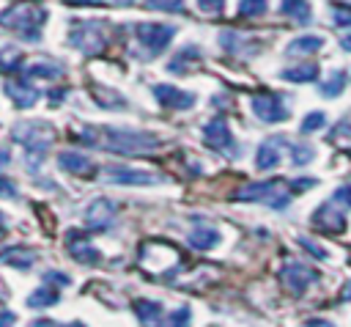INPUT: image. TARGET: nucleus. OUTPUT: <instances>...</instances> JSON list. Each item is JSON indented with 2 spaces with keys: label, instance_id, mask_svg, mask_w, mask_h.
Segmentation results:
<instances>
[{
  "label": "nucleus",
  "instance_id": "obj_2",
  "mask_svg": "<svg viewBox=\"0 0 351 327\" xmlns=\"http://www.w3.org/2000/svg\"><path fill=\"white\" fill-rule=\"evenodd\" d=\"M101 146L107 151H112V154L132 157V154H151V151H156L162 146V140L154 132L129 129V126H110V129H104Z\"/></svg>",
  "mask_w": 351,
  "mask_h": 327
},
{
  "label": "nucleus",
  "instance_id": "obj_43",
  "mask_svg": "<svg viewBox=\"0 0 351 327\" xmlns=\"http://www.w3.org/2000/svg\"><path fill=\"white\" fill-rule=\"evenodd\" d=\"M304 327H335L332 322H326V319H310Z\"/></svg>",
  "mask_w": 351,
  "mask_h": 327
},
{
  "label": "nucleus",
  "instance_id": "obj_10",
  "mask_svg": "<svg viewBox=\"0 0 351 327\" xmlns=\"http://www.w3.org/2000/svg\"><path fill=\"white\" fill-rule=\"evenodd\" d=\"M115 203L110 198H96L85 209V228L88 231H107L115 223Z\"/></svg>",
  "mask_w": 351,
  "mask_h": 327
},
{
  "label": "nucleus",
  "instance_id": "obj_34",
  "mask_svg": "<svg viewBox=\"0 0 351 327\" xmlns=\"http://www.w3.org/2000/svg\"><path fill=\"white\" fill-rule=\"evenodd\" d=\"M324 124H326V115L324 113H307V118L299 124V132L302 135H310L315 129H324Z\"/></svg>",
  "mask_w": 351,
  "mask_h": 327
},
{
  "label": "nucleus",
  "instance_id": "obj_26",
  "mask_svg": "<svg viewBox=\"0 0 351 327\" xmlns=\"http://www.w3.org/2000/svg\"><path fill=\"white\" fill-rule=\"evenodd\" d=\"M324 47V36H299V38H293L288 47H285V52L288 55H313V52H318Z\"/></svg>",
  "mask_w": 351,
  "mask_h": 327
},
{
  "label": "nucleus",
  "instance_id": "obj_41",
  "mask_svg": "<svg viewBox=\"0 0 351 327\" xmlns=\"http://www.w3.org/2000/svg\"><path fill=\"white\" fill-rule=\"evenodd\" d=\"M310 187H315V179H296V181H291V192H304Z\"/></svg>",
  "mask_w": 351,
  "mask_h": 327
},
{
  "label": "nucleus",
  "instance_id": "obj_30",
  "mask_svg": "<svg viewBox=\"0 0 351 327\" xmlns=\"http://www.w3.org/2000/svg\"><path fill=\"white\" fill-rule=\"evenodd\" d=\"M346 82H348V74H346L343 69H337V71H332V77H329L326 82H321V93H324L326 99H332V96L343 93Z\"/></svg>",
  "mask_w": 351,
  "mask_h": 327
},
{
  "label": "nucleus",
  "instance_id": "obj_7",
  "mask_svg": "<svg viewBox=\"0 0 351 327\" xmlns=\"http://www.w3.org/2000/svg\"><path fill=\"white\" fill-rule=\"evenodd\" d=\"M203 143L219 154H228V157H236L239 154V143L225 121V115H214L206 126H203Z\"/></svg>",
  "mask_w": 351,
  "mask_h": 327
},
{
  "label": "nucleus",
  "instance_id": "obj_27",
  "mask_svg": "<svg viewBox=\"0 0 351 327\" xmlns=\"http://www.w3.org/2000/svg\"><path fill=\"white\" fill-rule=\"evenodd\" d=\"M27 308H52V305H58L60 302V294H58V289H52V286H41V289H36L33 294H27Z\"/></svg>",
  "mask_w": 351,
  "mask_h": 327
},
{
  "label": "nucleus",
  "instance_id": "obj_29",
  "mask_svg": "<svg viewBox=\"0 0 351 327\" xmlns=\"http://www.w3.org/2000/svg\"><path fill=\"white\" fill-rule=\"evenodd\" d=\"M189 322H192L189 305H181V308H176V311L165 313V316H162V322H159L156 327H189Z\"/></svg>",
  "mask_w": 351,
  "mask_h": 327
},
{
  "label": "nucleus",
  "instance_id": "obj_36",
  "mask_svg": "<svg viewBox=\"0 0 351 327\" xmlns=\"http://www.w3.org/2000/svg\"><path fill=\"white\" fill-rule=\"evenodd\" d=\"M44 283H55V286H69V283H71V278H69L66 272H60V269H47V272H44Z\"/></svg>",
  "mask_w": 351,
  "mask_h": 327
},
{
  "label": "nucleus",
  "instance_id": "obj_39",
  "mask_svg": "<svg viewBox=\"0 0 351 327\" xmlns=\"http://www.w3.org/2000/svg\"><path fill=\"white\" fill-rule=\"evenodd\" d=\"M299 245H304L307 247V253H313V256H318V258H326V250H321L315 242H310L307 236H299Z\"/></svg>",
  "mask_w": 351,
  "mask_h": 327
},
{
  "label": "nucleus",
  "instance_id": "obj_47",
  "mask_svg": "<svg viewBox=\"0 0 351 327\" xmlns=\"http://www.w3.org/2000/svg\"><path fill=\"white\" fill-rule=\"evenodd\" d=\"M340 47H343L346 52H351V36H343V38H340Z\"/></svg>",
  "mask_w": 351,
  "mask_h": 327
},
{
  "label": "nucleus",
  "instance_id": "obj_15",
  "mask_svg": "<svg viewBox=\"0 0 351 327\" xmlns=\"http://www.w3.org/2000/svg\"><path fill=\"white\" fill-rule=\"evenodd\" d=\"M282 146H288L282 135H274V137L263 140V143L258 146V151H255V168H258V170H271V168H277L280 159H282Z\"/></svg>",
  "mask_w": 351,
  "mask_h": 327
},
{
  "label": "nucleus",
  "instance_id": "obj_32",
  "mask_svg": "<svg viewBox=\"0 0 351 327\" xmlns=\"http://www.w3.org/2000/svg\"><path fill=\"white\" fill-rule=\"evenodd\" d=\"M291 148V162L293 165H307V162H313V157H315V148L310 146V143H291L288 146Z\"/></svg>",
  "mask_w": 351,
  "mask_h": 327
},
{
  "label": "nucleus",
  "instance_id": "obj_28",
  "mask_svg": "<svg viewBox=\"0 0 351 327\" xmlns=\"http://www.w3.org/2000/svg\"><path fill=\"white\" fill-rule=\"evenodd\" d=\"M0 71L3 74H14V71H22V49L16 47H3L0 49Z\"/></svg>",
  "mask_w": 351,
  "mask_h": 327
},
{
  "label": "nucleus",
  "instance_id": "obj_3",
  "mask_svg": "<svg viewBox=\"0 0 351 327\" xmlns=\"http://www.w3.org/2000/svg\"><path fill=\"white\" fill-rule=\"evenodd\" d=\"M11 137L25 146L27 168L36 170V165L44 159V154L49 151V146L55 140V129H52V124H44V121H19V124H14Z\"/></svg>",
  "mask_w": 351,
  "mask_h": 327
},
{
  "label": "nucleus",
  "instance_id": "obj_23",
  "mask_svg": "<svg viewBox=\"0 0 351 327\" xmlns=\"http://www.w3.org/2000/svg\"><path fill=\"white\" fill-rule=\"evenodd\" d=\"M280 3H282L280 11H282L291 22H296V25H307V22H310L313 8H310L307 0H280Z\"/></svg>",
  "mask_w": 351,
  "mask_h": 327
},
{
  "label": "nucleus",
  "instance_id": "obj_11",
  "mask_svg": "<svg viewBox=\"0 0 351 327\" xmlns=\"http://www.w3.org/2000/svg\"><path fill=\"white\" fill-rule=\"evenodd\" d=\"M318 278V272L315 269H310L307 264H302V261H288L282 269H280V280L285 283V289L288 291H293V294H302L313 280Z\"/></svg>",
  "mask_w": 351,
  "mask_h": 327
},
{
  "label": "nucleus",
  "instance_id": "obj_8",
  "mask_svg": "<svg viewBox=\"0 0 351 327\" xmlns=\"http://www.w3.org/2000/svg\"><path fill=\"white\" fill-rule=\"evenodd\" d=\"M250 107L252 113L263 121V124H277V121H285L288 118V104L280 93H271V91H263V93H255L250 99Z\"/></svg>",
  "mask_w": 351,
  "mask_h": 327
},
{
  "label": "nucleus",
  "instance_id": "obj_4",
  "mask_svg": "<svg viewBox=\"0 0 351 327\" xmlns=\"http://www.w3.org/2000/svg\"><path fill=\"white\" fill-rule=\"evenodd\" d=\"M69 44L74 49H80L82 55H96L104 49L107 36H104V25L101 22H88V19H74L71 30H69Z\"/></svg>",
  "mask_w": 351,
  "mask_h": 327
},
{
  "label": "nucleus",
  "instance_id": "obj_17",
  "mask_svg": "<svg viewBox=\"0 0 351 327\" xmlns=\"http://www.w3.org/2000/svg\"><path fill=\"white\" fill-rule=\"evenodd\" d=\"M200 47H195V44H186V47H181L170 60H167V71L170 74H189L197 63H200Z\"/></svg>",
  "mask_w": 351,
  "mask_h": 327
},
{
  "label": "nucleus",
  "instance_id": "obj_35",
  "mask_svg": "<svg viewBox=\"0 0 351 327\" xmlns=\"http://www.w3.org/2000/svg\"><path fill=\"white\" fill-rule=\"evenodd\" d=\"M332 16L340 27H351V3H335L332 5Z\"/></svg>",
  "mask_w": 351,
  "mask_h": 327
},
{
  "label": "nucleus",
  "instance_id": "obj_48",
  "mask_svg": "<svg viewBox=\"0 0 351 327\" xmlns=\"http://www.w3.org/2000/svg\"><path fill=\"white\" fill-rule=\"evenodd\" d=\"M66 327H85V324H82V322H69Z\"/></svg>",
  "mask_w": 351,
  "mask_h": 327
},
{
  "label": "nucleus",
  "instance_id": "obj_38",
  "mask_svg": "<svg viewBox=\"0 0 351 327\" xmlns=\"http://www.w3.org/2000/svg\"><path fill=\"white\" fill-rule=\"evenodd\" d=\"M335 201H340V203L351 206V184H340V187L335 190Z\"/></svg>",
  "mask_w": 351,
  "mask_h": 327
},
{
  "label": "nucleus",
  "instance_id": "obj_40",
  "mask_svg": "<svg viewBox=\"0 0 351 327\" xmlns=\"http://www.w3.org/2000/svg\"><path fill=\"white\" fill-rule=\"evenodd\" d=\"M16 195V187H14V181L11 179H0V198H14Z\"/></svg>",
  "mask_w": 351,
  "mask_h": 327
},
{
  "label": "nucleus",
  "instance_id": "obj_9",
  "mask_svg": "<svg viewBox=\"0 0 351 327\" xmlns=\"http://www.w3.org/2000/svg\"><path fill=\"white\" fill-rule=\"evenodd\" d=\"M104 176L110 184H132V187H148V184L162 181L159 173L143 170V168H129V165H107Z\"/></svg>",
  "mask_w": 351,
  "mask_h": 327
},
{
  "label": "nucleus",
  "instance_id": "obj_6",
  "mask_svg": "<svg viewBox=\"0 0 351 327\" xmlns=\"http://www.w3.org/2000/svg\"><path fill=\"white\" fill-rule=\"evenodd\" d=\"M134 36H137L140 47L148 49V55H162L167 49V44L173 41L176 27L165 25V22H137L134 25Z\"/></svg>",
  "mask_w": 351,
  "mask_h": 327
},
{
  "label": "nucleus",
  "instance_id": "obj_1",
  "mask_svg": "<svg viewBox=\"0 0 351 327\" xmlns=\"http://www.w3.org/2000/svg\"><path fill=\"white\" fill-rule=\"evenodd\" d=\"M47 16H49V11L44 5L22 0V3H14V5L0 11V27L16 33L22 41H38Z\"/></svg>",
  "mask_w": 351,
  "mask_h": 327
},
{
  "label": "nucleus",
  "instance_id": "obj_31",
  "mask_svg": "<svg viewBox=\"0 0 351 327\" xmlns=\"http://www.w3.org/2000/svg\"><path fill=\"white\" fill-rule=\"evenodd\" d=\"M269 11V0H239V16L255 19Z\"/></svg>",
  "mask_w": 351,
  "mask_h": 327
},
{
  "label": "nucleus",
  "instance_id": "obj_13",
  "mask_svg": "<svg viewBox=\"0 0 351 327\" xmlns=\"http://www.w3.org/2000/svg\"><path fill=\"white\" fill-rule=\"evenodd\" d=\"M313 225L318 231H326V234H343L346 231V214L340 212V206H335L332 201H326V203H321L313 212Z\"/></svg>",
  "mask_w": 351,
  "mask_h": 327
},
{
  "label": "nucleus",
  "instance_id": "obj_12",
  "mask_svg": "<svg viewBox=\"0 0 351 327\" xmlns=\"http://www.w3.org/2000/svg\"><path fill=\"white\" fill-rule=\"evenodd\" d=\"M151 93H154V99H156L162 107H167V110H189V107L195 104V93L181 91V88H176V85H167V82H156V85L151 88Z\"/></svg>",
  "mask_w": 351,
  "mask_h": 327
},
{
  "label": "nucleus",
  "instance_id": "obj_16",
  "mask_svg": "<svg viewBox=\"0 0 351 327\" xmlns=\"http://www.w3.org/2000/svg\"><path fill=\"white\" fill-rule=\"evenodd\" d=\"M5 93H8V99L16 104V107H22V110H27V107H33L38 99H41V93L22 77V80H8L5 82Z\"/></svg>",
  "mask_w": 351,
  "mask_h": 327
},
{
  "label": "nucleus",
  "instance_id": "obj_25",
  "mask_svg": "<svg viewBox=\"0 0 351 327\" xmlns=\"http://www.w3.org/2000/svg\"><path fill=\"white\" fill-rule=\"evenodd\" d=\"M33 261H36V253L25 250V247H8L0 253V264H11L16 269H27V267H33Z\"/></svg>",
  "mask_w": 351,
  "mask_h": 327
},
{
  "label": "nucleus",
  "instance_id": "obj_33",
  "mask_svg": "<svg viewBox=\"0 0 351 327\" xmlns=\"http://www.w3.org/2000/svg\"><path fill=\"white\" fill-rule=\"evenodd\" d=\"M145 8L167 11V14H184V0H145Z\"/></svg>",
  "mask_w": 351,
  "mask_h": 327
},
{
  "label": "nucleus",
  "instance_id": "obj_24",
  "mask_svg": "<svg viewBox=\"0 0 351 327\" xmlns=\"http://www.w3.org/2000/svg\"><path fill=\"white\" fill-rule=\"evenodd\" d=\"M318 63H299V66H291V69H282L280 77L288 80V82H313L318 80Z\"/></svg>",
  "mask_w": 351,
  "mask_h": 327
},
{
  "label": "nucleus",
  "instance_id": "obj_22",
  "mask_svg": "<svg viewBox=\"0 0 351 327\" xmlns=\"http://www.w3.org/2000/svg\"><path fill=\"white\" fill-rule=\"evenodd\" d=\"M219 44L228 49V52H233V55H252L255 52V41H250V38H244V36H239L236 30H225V33H219Z\"/></svg>",
  "mask_w": 351,
  "mask_h": 327
},
{
  "label": "nucleus",
  "instance_id": "obj_42",
  "mask_svg": "<svg viewBox=\"0 0 351 327\" xmlns=\"http://www.w3.org/2000/svg\"><path fill=\"white\" fill-rule=\"evenodd\" d=\"M14 324H16V313L0 311V327H14Z\"/></svg>",
  "mask_w": 351,
  "mask_h": 327
},
{
  "label": "nucleus",
  "instance_id": "obj_49",
  "mask_svg": "<svg viewBox=\"0 0 351 327\" xmlns=\"http://www.w3.org/2000/svg\"><path fill=\"white\" fill-rule=\"evenodd\" d=\"M118 3H126V0H118Z\"/></svg>",
  "mask_w": 351,
  "mask_h": 327
},
{
  "label": "nucleus",
  "instance_id": "obj_21",
  "mask_svg": "<svg viewBox=\"0 0 351 327\" xmlns=\"http://www.w3.org/2000/svg\"><path fill=\"white\" fill-rule=\"evenodd\" d=\"M25 77H36V80H58L63 74V66L58 60H36L30 66L22 69Z\"/></svg>",
  "mask_w": 351,
  "mask_h": 327
},
{
  "label": "nucleus",
  "instance_id": "obj_44",
  "mask_svg": "<svg viewBox=\"0 0 351 327\" xmlns=\"http://www.w3.org/2000/svg\"><path fill=\"white\" fill-rule=\"evenodd\" d=\"M11 162V154H8V148L5 146H0V168H5Z\"/></svg>",
  "mask_w": 351,
  "mask_h": 327
},
{
  "label": "nucleus",
  "instance_id": "obj_5",
  "mask_svg": "<svg viewBox=\"0 0 351 327\" xmlns=\"http://www.w3.org/2000/svg\"><path fill=\"white\" fill-rule=\"evenodd\" d=\"M280 181L282 179H271V181H250L244 187L236 190V201H266L271 209H285L291 203L288 192H280Z\"/></svg>",
  "mask_w": 351,
  "mask_h": 327
},
{
  "label": "nucleus",
  "instance_id": "obj_37",
  "mask_svg": "<svg viewBox=\"0 0 351 327\" xmlns=\"http://www.w3.org/2000/svg\"><path fill=\"white\" fill-rule=\"evenodd\" d=\"M197 8L206 11V14H222L225 0H197Z\"/></svg>",
  "mask_w": 351,
  "mask_h": 327
},
{
  "label": "nucleus",
  "instance_id": "obj_19",
  "mask_svg": "<svg viewBox=\"0 0 351 327\" xmlns=\"http://www.w3.org/2000/svg\"><path fill=\"white\" fill-rule=\"evenodd\" d=\"M132 313L137 316V322L143 327H156L162 322V316H165V308L156 300H134L132 302Z\"/></svg>",
  "mask_w": 351,
  "mask_h": 327
},
{
  "label": "nucleus",
  "instance_id": "obj_14",
  "mask_svg": "<svg viewBox=\"0 0 351 327\" xmlns=\"http://www.w3.org/2000/svg\"><path fill=\"white\" fill-rule=\"evenodd\" d=\"M66 250L80 264H99V258H101V253L88 242L85 231H69L66 234Z\"/></svg>",
  "mask_w": 351,
  "mask_h": 327
},
{
  "label": "nucleus",
  "instance_id": "obj_18",
  "mask_svg": "<svg viewBox=\"0 0 351 327\" xmlns=\"http://www.w3.org/2000/svg\"><path fill=\"white\" fill-rule=\"evenodd\" d=\"M58 165L60 170L66 173H74V176H85V173H93V162L88 159V154L82 151H74V148H66L58 154Z\"/></svg>",
  "mask_w": 351,
  "mask_h": 327
},
{
  "label": "nucleus",
  "instance_id": "obj_45",
  "mask_svg": "<svg viewBox=\"0 0 351 327\" xmlns=\"http://www.w3.org/2000/svg\"><path fill=\"white\" fill-rule=\"evenodd\" d=\"M63 93H66L63 88H55V91H49V102H60V99H63Z\"/></svg>",
  "mask_w": 351,
  "mask_h": 327
},
{
  "label": "nucleus",
  "instance_id": "obj_20",
  "mask_svg": "<svg viewBox=\"0 0 351 327\" xmlns=\"http://www.w3.org/2000/svg\"><path fill=\"white\" fill-rule=\"evenodd\" d=\"M219 239H222V234H219L214 225H206V223L195 225V228L186 234V242H189V247H195V250H211V247L219 245Z\"/></svg>",
  "mask_w": 351,
  "mask_h": 327
},
{
  "label": "nucleus",
  "instance_id": "obj_46",
  "mask_svg": "<svg viewBox=\"0 0 351 327\" xmlns=\"http://www.w3.org/2000/svg\"><path fill=\"white\" fill-rule=\"evenodd\" d=\"M340 300H343V302H351V280L343 286V294H340Z\"/></svg>",
  "mask_w": 351,
  "mask_h": 327
}]
</instances>
